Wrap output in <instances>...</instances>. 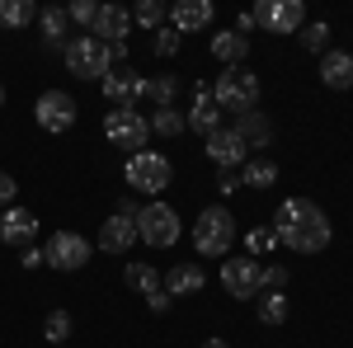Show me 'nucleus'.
Here are the masks:
<instances>
[{"mask_svg": "<svg viewBox=\"0 0 353 348\" xmlns=\"http://www.w3.org/2000/svg\"><path fill=\"white\" fill-rule=\"evenodd\" d=\"M273 236L283 249H292V254H321L334 236V226H330V216L311 203V198H288V203H278V212H273Z\"/></svg>", "mask_w": 353, "mask_h": 348, "instance_id": "obj_1", "label": "nucleus"}, {"mask_svg": "<svg viewBox=\"0 0 353 348\" xmlns=\"http://www.w3.org/2000/svg\"><path fill=\"white\" fill-rule=\"evenodd\" d=\"M231 245H236V216H231V207H226V203L203 207L198 221H193V249H198L203 259H226Z\"/></svg>", "mask_w": 353, "mask_h": 348, "instance_id": "obj_2", "label": "nucleus"}, {"mask_svg": "<svg viewBox=\"0 0 353 348\" xmlns=\"http://www.w3.org/2000/svg\"><path fill=\"white\" fill-rule=\"evenodd\" d=\"M212 99H217L221 113H250V108H259V76L250 71V66H221L217 85H212Z\"/></svg>", "mask_w": 353, "mask_h": 348, "instance_id": "obj_3", "label": "nucleus"}, {"mask_svg": "<svg viewBox=\"0 0 353 348\" xmlns=\"http://www.w3.org/2000/svg\"><path fill=\"white\" fill-rule=\"evenodd\" d=\"M179 236H184L179 212H174L170 203H161V198H151V203L141 207V216H137V240L151 245V249H174Z\"/></svg>", "mask_w": 353, "mask_h": 348, "instance_id": "obj_4", "label": "nucleus"}, {"mask_svg": "<svg viewBox=\"0 0 353 348\" xmlns=\"http://www.w3.org/2000/svg\"><path fill=\"white\" fill-rule=\"evenodd\" d=\"M123 179H128L132 193L156 198V193H165V188L174 184V165H170V156H161V151H137V156H128V165H123Z\"/></svg>", "mask_w": 353, "mask_h": 348, "instance_id": "obj_5", "label": "nucleus"}, {"mask_svg": "<svg viewBox=\"0 0 353 348\" xmlns=\"http://www.w3.org/2000/svg\"><path fill=\"white\" fill-rule=\"evenodd\" d=\"M61 57H66V71H71L76 81H104V76L113 71L109 48H104L94 33H76V38L61 48Z\"/></svg>", "mask_w": 353, "mask_h": 348, "instance_id": "obj_6", "label": "nucleus"}, {"mask_svg": "<svg viewBox=\"0 0 353 348\" xmlns=\"http://www.w3.org/2000/svg\"><path fill=\"white\" fill-rule=\"evenodd\" d=\"M76 118H81V108H76V94H66V90H43L38 99H33V123L43 127V132H71L76 127Z\"/></svg>", "mask_w": 353, "mask_h": 348, "instance_id": "obj_7", "label": "nucleus"}, {"mask_svg": "<svg viewBox=\"0 0 353 348\" xmlns=\"http://www.w3.org/2000/svg\"><path fill=\"white\" fill-rule=\"evenodd\" d=\"M104 136H109L118 151L137 156V151H146L151 123H146V118H141L137 108H109V113H104Z\"/></svg>", "mask_w": 353, "mask_h": 348, "instance_id": "obj_8", "label": "nucleus"}, {"mask_svg": "<svg viewBox=\"0 0 353 348\" xmlns=\"http://www.w3.org/2000/svg\"><path fill=\"white\" fill-rule=\"evenodd\" d=\"M250 14H254V28L278 33V38H292V33L306 28V5H301V0H264V5H254Z\"/></svg>", "mask_w": 353, "mask_h": 348, "instance_id": "obj_9", "label": "nucleus"}, {"mask_svg": "<svg viewBox=\"0 0 353 348\" xmlns=\"http://www.w3.org/2000/svg\"><path fill=\"white\" fill-rule=\"evenodd\" d=\"M221 287L226 296H236V301H250V296H259V259H250V254H226V264H221Z\"/></svg>", "mask_w": 353, "mask_h": 348, "instance_id": "obj_10", "label": "nucleus"}, {"mask_svg": "<svg viewBox=\"0 0 353 348\" xmlns=\"http://www.w3.org/2000/svg\"><path fill=\"white\" fill-rule=\"evenodd\" d=\"M43 254H48V264L61 268V273H76V268L90 264V240L76 236V231H52L48 245H43Z\"/></svg>", "mask_w": 353, "mask_h": 348, "instance_id": "obj_11", "label": "nucleus"}, {"mask_svg": "<svg viewBox=\"0 0 353 348\" xmlns=\"http://www.w3.org/2000/svg\"><path fill=\"white\" fill-rule=\"evenodd\" d=\"M99 90L113 108H137V99H146V76H137L132 66H113L99 81Z\"/></svg>", "mask_w": 353, "mask_h": 348, "instance_id": "obj_12", "label": "nucleus"}, {"mask_svg": "<svg viewBox=\"0 0 353 348\" xmlns=\"http://www.w3.org/2000/svg\"><path fill=\"white\" fill-rule=\"evenodd\" d=\"M184 123H189V132H198L203 141L217 132V127H226V123H221L217 99H212V85H193V108L184 113Z\"/></svg>", "mask_w": 353, "mask_h": 348, "instance_id": "obj_13", "label": "nucleus"}, {"mask_svg": "<svg viewBox=\"0 0 353 348\" xmlns=\"http://www.w3.org/2000/svg\"><path fill=\"white\" fill-rule=\"evenodd\" d=\"M203 146H208V161L217 165V170H241V165L250 161V146L236 136V127H217Z\"/></svg>", "mask_w": 353, "mask_h": 348, "instance_id": "obj_14", "label": "nucleus"}, {"mask_svg": "<svg viewBox=\"0 0 353 348\" xmlns=\"http://www.w3.org/2000/svg\"><path fill=\"white\" fill-rule=\"evenodd\" d=\"M38 240V212L28 207H5L0 212V245H33Z\"/></svg>", "mask_w": 353, "mask_h": 348, "instance_id": "obj_15", "label": "nucleus"}, {"mask_svg": "<svg viewBox=\"0 0 353 348\" xmlns=\"http://www.w3.org/2000/svg\"><path fill=\"white\" fill-rule=\"evenodd\" d=\"M128 28H132V10H123V5H99V14H94L90 33H94L104 48H118V43L128 38Z\"/></svg>", "mask_w": 353, "mask_h": 348, "instance_id": "obj_16", "label": "nucleus"}, {"mask_svg": "<svg viewBox=\"0 0 353 348\" xmlns=\"http://www.w3.org/2000/svg\"><path fill=\"white\" fill-rule=\"evenodd\" d=\"M217 19V10H212V0H179L174 10H170V28L184 38V33H198V28H212Z\"/></svg>", "mask_w": 353, "mask_h": 348, "instance_id": "obj_17", "label": "nucleus"}, {"mask_svg": "<svg viewBox=\"0 0 353 348\" xmlns=\"http://www.w3.org/2000/svg\"><path fill=\"white\" fill-rule=\"evenodd\" d=\"M161 287L170 296H198L208 287V273H203V264H170L161 273Z\"/></svg>", "mask_w": 353, "mask_h": 348, "instance_id": "obj_18", "label": "nucleus"}, {"mask_svg": "<svg viewBox=\"0 0 353 348\" xmlns=\"http://www.w3.org/2000/svg\"><path fill=\"white\" fill-rule=\"evenodd\" d=\"M132 245H137V221H132V216L113 212L109 221L99 226V249H104V254H128Z\"/></svg>", "mask_w": 353, "mask_h": 348, "instance_id": "obj_19", "label": "nucleus"}, {"mask_svg": "<svg viewBox=\"0 0 353 348\" xmlns=\"http://www.w3.org/2000/svg\"><path fill=\"white\" fill-rule=\"evenodd\" d=\"M236 136H241L250 151H269V141H273V123L259 113V108H250V113H241L236 118Z\"/></svg>", "mask_w": 353, "mask_h": 348, "instance_id": "obj_20", "label": "nucleus"}, {"mask_svg": "<svg viewBox=\"0 0 353 348\" xmlns=\"http://www.w3.org/2000/svg\"><path fill=\"white\" fill-rule=\"evenodd\" d=\"M38 33L48 48H66L71 43V19H66V5H48L38 10Z\"/></svg>", "mask_w": 353, "mask_h": 348, "instance_id": "obj_21", "label": "nucleus"}, {"mask_svg": "<svg viewBox=\"0 0 353 348\" xmlns=\"http://www.w3.org/2000/svg\"><path fill=\"white\" fill-rule=\"evenodd\" d=\"M321 85H325V90H353V57L330 48V52L321 57Z\"/></svg>", "mask_w": 353, "mask_h": 348, "instance_id": "obj_22", "label": "nucleus"}, {"mask_svg": "<svg viewBox=\"0 0 353 348\" xmlns=\"http://www.w3.org/2000/svg\"><path fill=\"white\" fill-rule=\"evenodd\" d=\"M212 57H217L221 66H245L250 38H241L236 28H217V33H212Z\"/></svg>", "mask_w": 353, "mask_h": 348, "instance_id": "obj_23", "label": "nucleus"}, {"mask_svg": "<svg viewBox=\"0 0 353 348\" xmlns=\"http://www.w3.org/2000/svg\"><path fill=\"white\" fill-rule=\"evenodd\" d=\"M278 184V165L269 156H250L241 165V188H273Z\"/></svg>", "mask_w": 353, "mask_h": 348, "instance_id": "obj_24", "label": "nucleus"}, {"mask_svg": "<svg viewBox=\"0 0 353 348\" xmlns=\"http://www.w3.org/2000/svg\"><path fill=\"white\" fill-rule=\"evenodd\" d=\"M123 283H128L132 292L151 296V292H161V268L156 264H128L123 268Z\"/></svg>", "mask_w": 353, "mask_h": 348, "instance_id": "obj_25", "label": "nucleus"}, {"mask_svg": "<svg viewBox=\"0 0 353 348\" xmlns=\"http://www.w3.org/2000/svg\"><path fill=\"white\" fill-rule=\"evenodd\" d=\"M179 90H184V81H179V76H151V81H146V99H151L156 108H174Z\"/></svg>", "mask_w": 353, "mask_h": 348, "instance_id": "obj_26", "label": "nucleus"}, {"mask_svg": "<svg viewBox=\"0 0 353 348\" xmlns=\"http://www.w3.org/2000/svg\"><path fill=\"white\" fill-rule=\"evenodd\" d=\"M76 334V320H71V311H48V320H43V339L52 348H66V339Z\"/></svg>", "mask_w": 353, "mask_h": 348, "instance_id": "obj_27", "label": "nucleus"}, {"mask_svg": "<svg viewBox=\"0 0 353 348\" xmlns=\"http://www.w3.org/2000/svg\"><path fill=\"white\" fill-rule=\"evenodd\" d=\"M146 123H151V132H156V136H184V132H189L184 108H156Z\"/></svg>", "mask_w": 353, "mask_h": 348, "instance_id": "obj_28", "label": "nucleus"}, {"mask_svg": "<svg viewBox=\"0 0 353 348\" xmlns=\"http://www.w3.org/2000/svg\"><path fill=\"white\" fill-rule=\"evenodd\" d=\"M38 19L33 0H0V28H28Z\"/></svg>", "mask_w": 353, "mask_h": 348, "instance_id": "obj_29", "label": "nucleus"}, {"mask_svg": "<svg viewBox=\"0 0 353 348\" xmlns=\"http://www.w3.org/2000/svg\"><path fill=\"white\" fill-rule=\"evenodd\" d=\"M288 316H292V306H288V292H264V301H259V320L264 325H288Z\"/></svg>", "mask_w": 353, "mask_h": 348, "instance_id": "obj_30", "label": "nucleus"}, {"mask_svg": "<svg viewBox=\"0 0 353 348\" xmlns=\"http://www.w3.org/2000/svg\"><path fill=\"white\" fill-rule=\"evenodd\" d=\"M165 19H170V10H165L161 0H137L132 5V24H141V28H165Z\"/></svg>", "mask_w": 353, "mask_h": 348, "instance_id": "obj_31", "label": "nucleus"}, {"mask_svg": "<svg viewBox=\"0 0 353 348\" xmlns=\"http://www.w3.org/2000/svg\"><path fill=\"white\" fill-rule=\"evenodd\" d=\"M301 52H321V57H325L330 52V24L316 19V24L301 28Z\"/></svg>", "mask_w": 353, "mask_h": 348, "instance_id": "obj_32", "label": "nucleus"}, {"mask_svg": "<svg viewBox=\"0 0 353 348\" xmlns=\"http://www.w3.org/2000/svg\"><path fill=\"white\" fill-rule=\"evenodd\" d=\"M179 43H184V38H179V33H174V28L165 24V28H156V33H151V52L156 57H165V61H170V57L179 52Z\"/></svg>", "mask_w": 353, "mask_h": 348, "instance_id": "obj_33", "label": "nucleus"}, {"mask_svg": "<svg viewBox=\"0 0 353 348\" xmlns=\"http://www.w3.org/2000/svg\"><path fill=\"white\" fill-rule=\"evenodd\" d=\"M245 245H250V259H259V254L278 249V236H273V226H254V231L245 236Z\"/></svg>", "mask_w": 353, "mask_h": 348, "instance_id": "obj_34", "label": "nucleus"}, {"mask_svg": "<svg viewBox=\"0 0 353 348\" xmlns=\"http://www.w3.org/2000/svg\"><path fill=\"white\" fill-rule=\"evenodd\" d=\"M288 268L283 264H259V287H269V292H288Z\"/></svg>", "mask_w": 353, "mask_h": 348, "instance_id": "obj_35", "label": "nucleus"}, {"mask_svg": "<svg viewBox=\"0 0 353 348\" xmlns=\"http://www.w3.org/2000/svg\"><path fill=\"white\" fill-rule=\"evenodd\" d=\"M94 14H99L94 0H71V5H66V19H71L76 28H90V24H94Z\"/></svg>", "mask_w": 353, "mask_h": 348, "instance_id": "obj_36", "label": "nucleus"}, {"mask_svg": "<svg viewBox=\"0 0 353 348\" xmlns=\"http://www.w3.org/2000/svg\"><path fill=\"white\" fill-rule=\"evenodd\" d=\"M217 193H221V198L241 193V170H217Z\"/></svg>", "mask_w": 353, "mask_h": 348, "instance_id": "obj_37", "label": "nucleus"}, {"mask_svg": "<svg viewBox=\"0 0 353 348\" xmlns=\"http://www.w3.org/2000/svg\"><path fill=\"white\" fill-rule=\"evenodd\" d=\"M14 193H19V184H14V174H5V170H0V212H5V207L14 203Z\"/></svg>", "mask_w": 353, "mask_h": 348, "instance_id": "obj_38", "label": "nucleus"}, {"mask_svg": "<svg viewBox=\"0 0 353 348\" xmlns=\"http://www.w3.org/2000/svg\"><path fill=\"white\" fill-rule=\"evenodd\" d=\"M170 301H174V296L165 292V287H161V292H151V296H146V306H151L156 316H165V311H170Z\"/></svg>", "mask_w": 353, "mask_h": 348, "instance_id": "obj_39", "label": "nucleus"}, {"mask_svg": "<svg viewBox=\"0 0 353 348\" xmlns=\"http://www.w3.org/2000/svg\"><path fill=\"white\" fill-rule=\"evenodd\" d=\"M19 264H24V268H43V264H48V254H43L38 245H28V249H24V259H19Z\"/></svg>", "mask_w": 353, "mask_h": 348, "instance_id": "obj_40", "label": "nucleus"}, {"mask_svg": "<svg viewBox=\"0 0 353 348\" xmlns=\"http://www.w3.org/2000/svg\"><path fill=\"white\" fill-rule=\"evenodd\" d=\"M236 33H241V38H250V33H254V14H250V10L236 19Z\"/></svg>", "mask_w": 353, "mask_h": 348, "instance_id": "obj_41", "label": "nucleus"}, {"mask_svg": "<svg viewBox=\"0 0 353 348\" xmlns=\"http://www.w3.org/2000/svg\"><path fill=\"white\" fill-rule=\"evenodd\" d=\"M203 348H231V344H226V339H208Z\"/></svg>", "mask_w": 353, "mask_h": 348, "instance_id": "obj_42", "label": "nucleus"}, {"mask_svg": "<svg viewBox=\"0 0 353 348\" xmlns=\"http://www.w3.org/2000/svg\"><path fill=\"white\" fill-rule=\"evenodd\" d=\"M0 108H5V85H0Z\"/></svg>", "mask_w": 353, "mask_h": 348, "instance_id": "obj_43", "label": "nucleus"}]
</instances>
